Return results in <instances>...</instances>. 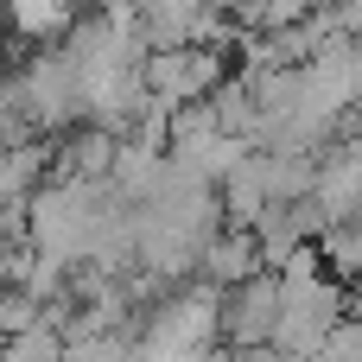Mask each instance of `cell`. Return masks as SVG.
Returning <instances> with one entry per match:
<instances>
[{"instance_id": "1", "label": "cell", "mask_w": 362, "mask_h": 362, "mask_svg": "<svg viewBox=\"0 0 362 362\" xmlns=\"http://www.w3.org/2000/svg\"><path fill=\"white\" fill-rule=\"evenodd\" d=\"M274 318H280V286H274V280H248V286H242V299L229 305V331H235V344L267 337V331H274Z\"/></svg>"}, {"instance_id": "3", "label": "cell", "mask_w": 362, "mask_h": 362, "mask_svg": "<svg viewBox=\"0 0 362 362\" xmlns=\"http://www.w3.org/2000/svg\"><path fill=\"white\" fill-rule=\"evenodd\" d=\"M0 38H6V0H0Z\"/></svg>"}, {"instance_id": "2", "label": "cell", "mask_w": 362, "mask_h": 362, "mask_svg": "<svg viewBox=\"0 0 362 362\" xmlns=\"http://www.w3.org/2000/svg\"><path fill=\"white\" fill-rule=\"evenodd\" d=\"M6 25L32 45H57L70 25V0H6Z\"/></svg>"}]
</instances>
